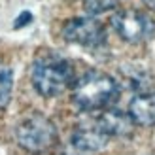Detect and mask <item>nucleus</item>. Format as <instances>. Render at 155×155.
Wrapping results in <instances>:
<instances>
[{
  "label": "nucleus",
  "mask_w": 155,
  "mask_h": 155,
  "mask_svg": "<svg viewBox=\"0 0 155 155\" xmlns=\"http://www.w3.org/2000/svg\"><path fill=\"white\" fill-rule=\"evenodd\" d=\"M30 81L38 95L45 98L59 97L74 85V66L66 57L59 53H42L32 63Z\"/></svg>",
  "instance_id": "nucleus-1"
},
{
  "label": "nucleus",
  "mask_w": 155,
  "mask_h": 155,
  "mask_svg": "<svg viewBox=\"0 0 155 155\" xmlns=\"http://www.w3.org/2000/svg\"><path fill=\"white\" fill-rule=\"evenodd\" d=\"M117 97V80L102 70H87L74 81L72 102L81 112H102Z\"/></svg>",
  "instance_id": "nucleus-2"
},
{
  "label": "nucleus",
  "mask_w": 155,
  "mask_h": 155,
  "mask_svg": "<svg viewBox=\"0 0 155 155\" xmlns=\"http://www.w3.org/2000/svg\"><path fill=\"white\" fill-rule=\"evenodd\" d=\"M15 138L23 150L34 155H42L51 151L57 146L59 133L55 123L49 117H45L42 114H30L17 123Z\"/></svg>",
  "instance_id": "nucleus-3"
},
{
  "label": "nucleus",
  "mask_w": 155,
  "mask_h": 155,
  "mask_svg": "<svg viewBox=\"0 0 155 155\" xmlns=\"http://www.w3.org/2000/svg\"><path fill=\"white\" fill-rule=\"evenodd\" d=\"M110 23L115 34L127 44H144L155 36V21L142 10H119L112 15Z\"/></svg>",
  "instance_id": "nucleus-4"
},
{
  "label": "nucleus",
  "mask_w": 155,
  "mask_h": 155,
  "mask_svg": "<svg viewBox=\"0 0 155 155\" xmlns=\"http://www.w3.org/2000/svg\"><path fill=\"white\" fill-rule=\"evenodd\" d=\"M64 42L85 49H100L106 44V28L95 17H72L63 25Z\"/></svg>",
  "instance_id": "nucleus-5"
},
{
  "label": "nucleus",
  "mask_w": 155,
  "mask_h": 155,
  "mask_svg": "<svg viewBox=\"0 0 155 155\" xmlns=\"http://www.w3.org/2000/svg\"><path fill=\"white\" fill-rule=\"evenodd\" d=\"M108 138L95 123L93 125H80L70 136L66 155H95L106 148Z\"/></svg>",
  "instance_id": "nucleus-6"
},
{
  "label": "nucleus",
  "mask_w": 155,
  "mask_h": 155,
  "mask_svg": "<svg viewBox=\"0 0 155 155\" xmlns=\"http://www.w3.org/2000/svg\"><path fill=\"white\" fill-rule=\"evenodd\" d=\"M95 125L108 138H114V136H129L133 133L134 123L130 121L127 112L119 110V108H106L98 114Z\"/></svg>",
  "instance_id": "nucleus-7"
},
{
  "label": "nucleus",
  "mask_w": 155,
  "mask_h": 155,
  "mask_svg": "<svg viewBox=\"0 0 155 155\" xmlns=\"http://www.w3.org/2000/svg\"><path fill=\"white\" fill-rule=\"evenodd\" d=\"M127 114L138 127H155V91H140L130 98Z\"/></svg>",
  "instance_id": "nucleus-8"
},
{
  "label": "nucleus",
  "mask_w": 155,
  "mask_h": 155,
  "mask_svg": "<svg viewBox=\"0 0 155 155\" xmlns=\"http://www.w3.org/2000/svg\"><path fill=\"white\" fill-rule=\"evenodd\" d=\"M119 6V0H83V10L89 17H97L115 10Z\"/></svg>",
  "instance_id": "nucleus-9"
},
{
  "label": "nucleus",
  "mask_w": 155,
  "mask_h": 155,
  "mask_svg": "<svg viewBox=\"0 0 155 155\" xmlns=\"http://www.w3.org/2000/svg\"><path fill=\"white\" fill-rule=\"evenodd\" d=\"M13 91V72L10 68H0V110L10 104Z\"/></svg>",
  "instance_id": "nucleus-10"
},
{
  "label": "nucleus",
  "mask_w": 155,
  "mask_h": 155,
  "mask_svg": "<svg viewBox=\"0 0 155 155\" xmlns=\"http://www.w3.org/2000/svg\"><path fill=\"white\" fill-rule=\"evenodd\" d=\"M30 19H32V15H30L28 12H25L23 15H19L17 23H15V28H19L21 25H23V27H25V25H28V23H30Z\"/></svg>",
  "instance_id": "nucleus-11"
},
{
  "label": "nucleus",
  "mask_w": 155,
  "mask_h": 155,
  "mask_svg": "<svg viewBox=\"0 0 155 155\" xmlns=\"http://www.w3.org/2000/svg\"><path fill=\"white\" fill-rule=\"evenodd\" d=\"M142 2H144V6L148 8V10L155 12V0H142Z\"/></svg>",
  "instance_id": "nucleus-12"
}]
</instances>
